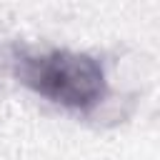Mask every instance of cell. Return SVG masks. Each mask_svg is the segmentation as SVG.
I'll return each mask as SVG.
<instances>
[{
    "label": "cell",
    "instance_id": "obj_1",
    "mask_svg": "<svg viewBox=\"0 0 160 160\" xmlns=\"http://www.w3.org/2000/svg\"><path fill=\"white\" fill-rule=\"evenodd\" d=\"M15 75L40 98L78 112L100 105L108 90L102 65L90 55L70 50L18 52Z\"/></svg>",
    "mask_w": 160,
    "mask_h": 160
}]
</instances>
